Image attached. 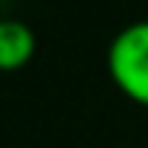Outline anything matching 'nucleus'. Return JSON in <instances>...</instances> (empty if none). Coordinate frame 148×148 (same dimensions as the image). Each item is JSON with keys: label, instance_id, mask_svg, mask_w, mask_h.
Listing matches in <instances>:
<instances>
[{"label": "nucleus", "instance_id": "f03ea898", "mask_svg": "<svg viewBox=\"0 0 148 148\" xmlns=\"http://www.w3.org/2000/svg\"><path fill=\"white\" fill-rule=\"evenodd\" d=\"M34 31L18 18H0V71H18L34 56Z\"/></svg>", "mask_w": 148, "mask_h": 148}, {"label": "nucleus", "instance_id": "f257e3e1", "mask_svg": "<svg viewBox=\"0 0 148 148\" xmlns=\"http://www.w3.org/2000/svg\"><path fill=\"white\" fill-rule=\"evenodd\" d=\"M108 74L123 96L148 105V22H133L111 40Z\"/></svg>", "mask_w": 148, "mask_h": 148}]
</instances>
